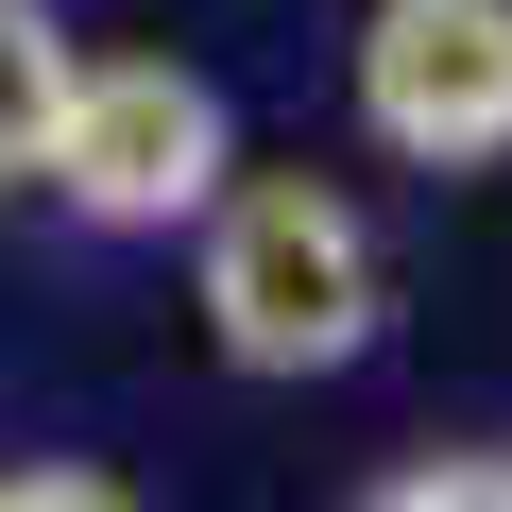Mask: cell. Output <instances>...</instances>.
Segmentation results:
<instances>
[{"label":"cell","instance_id":"277c9868","mask_svg":"<svg viewBox=\"0 0 512 512\" xmlns=\"http://www.w3.org/2000/svg\"><path fill=\"white\" fill-rule=\"evenodd\" d=\"M52 103H69V18L52 0H0V188H35Z\"/></svg>","mask_w":512,"mask_h":512},{"label":"cell","instance_id":"7a4b0ae2","mask_svg":"<svg viewBox=\"0 0 512 512\" xmlns=\"http://www.w3.org/2000/svg\"><path fill=\"white\" fill-rule=\"evenodd\" d=\"M222 171H239V120H222L205 69H171V52H69V103H52V137H35V188H52L69 222L171 239V222L222 205Z\"/></svg>","mask_w":512,"mask_h":512},{"label":"cell","instance_id":"3957f363","mask_svg":"<svg viewBox=\"0 0 512 512\" xmlns=\"http://www.w3.org/2000/svg\"><path fill=\"white\" fill-rule=\"evenodd\" d=\"M359 137L410 171L512 154V0H376L359 18Z\"/></svg>","mask_w":512,"mask_h":512},{"label":"cell","instance_id":"8992f818","mask_svg":"<svg viewBox=\"0 0 512 512\" xmlns=\"http://www.w3.org/2000/svg\"><path fill=\"white\" fill-rule=\"evenodd\" d=\"M0 512H137L103 461H0Z\"/></svg>","mask_w":512,"mask_h":512},{"label":"cell","instance_id":"6da1fadb","mask_svg":"<svg viewBox=\"0 0 512 512\" xmlns=\"http://www.w3.org/2000/svg\"><path fill=\"white\" fill-rule=\"evenodd\" d=\"M188 239H205V256H188V308H205V342H222L239 376H359V359H376L393 291H376V239H359L342 188H308V171H222V205H205Z\"/></svg>","mask_w":512,"mask_h":512},{"label":"cell","instance_id":"5b68a950","mask_svg":"<svg viewBox=\"0 0 512 512\" xmlns=\"http://www.w3.org/2000/svg\"><path fill=\"white\" fill-rule=\"evenodd\" d=\"M359 512H512V461H410V478H376Z\"/></svg>","mask_w":512,"mask_h":512}]
</instances>
